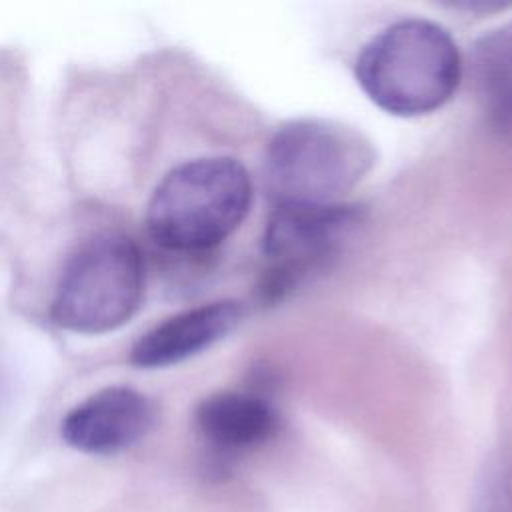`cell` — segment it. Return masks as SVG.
<instances>
[{
  "label": "cell",
  "instance_id": "6da1fadb",
  "mask_svg": "<svg viewBox=\"0 0 512 512\" xmlns=\"http://www.w3.org/2000/svg\"><path fill=\"white\" fill-rule=\"evenodd\" d=\"M462 78V58L450 32L410 18L376 34L356 60L364 94L396 116H422L442 108Z\"/></svg>",
  "mask_w": 512,
  "mask_h": 512
},
{
  "label": "cell",
  "instance_id": "7a4b0ae2",
  "mask_svg": "<svg viewBox=\"0 0 512 512\" xmlns=\"http://www.w3.org/2000/svg\"><path fill=\"white\" fill-rule=\"evenodd\" d=\"M250 204L252 180L238 160L196 158L156 186L146 210L148 234L168 252H206L240 226Z\"/></svg>",
  "mask_w": 512,
  "mask_h": 512
},
{
  "label": "cell",
  "instance_id": "3957f363",
  "mask_svg": "<svg viewBox=\"0 0 512 512\" xmlns=\"http://www.w3.org/2000/svg\"><path fill=\"white\" fill-rule=\"evenodd\" d=\"M372 164L374 150L354 128L316 118L294 120L270 140L266 186L276 204H334Z\"/></svg>",
  "mask_w": 512,
  "mask_h": 512
},
{
  "label": "cell",
  "instance_id": "277c9868",
  "mask_svg": "<svg viewBox=\"0 0 512 512\" xmlns=\"http://www.w3.org/2000/svg\"><path fill=\"white\" fill-rule=\"evenodd\" d=\"M146 270L140 248L120 232H100L66 260L52 300V320L76 334L124 326L140 308Z\"/></svg>",
  "mask_w": 512,
  "mask_h": 512
},
{
  "label": "cell",
  "instance_id": "5b68a950",
  "mask_svg": "<svg viewBox=\"0 0 512 512\" xmlns=\"http://www.w3.org/2000/svg\"><path fill=\"white\" fill-rule=\"evenodd\" d=\"M362 222L358 206L276 204L262 234L268 274L262 284L266 298H282L308 272L324 266Z\"/></svg>",
  "mask_w": 512,
  "mask_h": 512
},
{
  "label": "cell",
  "instance_id": "8992f818",
  "mask_svg": "<svg viewBox=\"0 0 512 512\" xmlns=\"http://www.w3.org/2000/svg\"><path fill=\"white\" fill-rule=\"evenodd\" d=\"M156 422L152 400L130 386H108L62 420L60 434L68 446L94 456L118 454L140 442Z\"/></svg>",
  "mask_w": 512,
  "mask_h": 512
},
{
  "label": "cell",
  "instance_id": "52a82bcc",
  "mask_svg": "<svg viewBox=\"0 0 512 512\" xmlns=\"http://www.w3.org/2000/svg\"><path fill=\"white\" fill-rule=\"evenodd\" d=\"M242 316L244 306L236 300H218L178 312L134 342L130 362L146 370L180 364L224 340Z\"/></svg>",
  "mask_w": 512,
  "mask_h": 512
},
{
  "label": "cell",
  "instance_id": "ba28073f",
  "mask_svg": "<svg viewBox=\"0 0 512 512\" xmlns=\"http://www.w3.org/2000/svg\"><path fill=\"white\" fill-rule=\"evenodd\" d=\"M194 424L204 442L222 452H238L264 444L278 428L272 402L248 390H226L204 398Z\"/></svg>",
  "mask_w": 512,
  "mask_h": 512
},
{
  "label": "cell",
  "instance_id": "9c48e42d",
  "mask_svg": "<svg viewBox=\"0 0 512 512\" xmlns=\"http://www.w3.org/2000/svg\"><path fill=\"white\" fill-rule=\"evenodd\" d=\"M472 70L488 124L512 134V26L490 32L476 44Z\"/></svg>",
  "mask_w": 512,
  "mask_h": 512
},
{
  "label": "cell",
  "instance_id": "30bf717a",
  "mask_svg": "<svg viewBox=\"0 0 512 512\" xmlns=\"http://www.w3.org/2000/svg\"><path fill=\"white\" fill-rule=\"evenodd\" d=\"M472 512H512V488L502 474H486L474 498Z\"/></svg>",
  "mask_w": 512,
  "mask_h": 512
},
{
  "label": "cell",
  "instance_id": "8fae6325",
  "mask_svg": "<svg viewBox=\"0 0 512 512\" xmlns=\"http://www.w3.org/2000/svg\"><path fill=\"white\" fill-rule=\"evenodd\" d=\"M454 6H458V8H468V10H474V8H476V4H474V2H464V4H454ZM478 6H480V8H484V10H496V8H502L504 4H490V2H480Z\"/></svg>",
  "mask_w": 512,
  "mask_h": 512
}]
</instances>
